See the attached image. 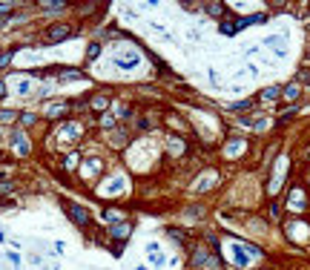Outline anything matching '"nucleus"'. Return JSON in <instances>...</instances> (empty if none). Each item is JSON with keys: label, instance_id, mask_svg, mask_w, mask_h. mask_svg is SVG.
Segmentation results:
<instances>
[{"label": "nucleus", "instance_id": "nucleus-1", "mask_svg": "<svg viewBox=\"0 0 310 270\" xmlns=\"http://www.w3.org/2000/svg\"><path fill=\"white\" fill-rule=\"evenodd\" d=\"M192 265H195V268H207V270H218V259L198 247V250L192 253Z\"/></svg>", "mask_w": 310, "mask_h": 270}, {"label": "nucleus", "instance_id": "nucleus-2", "mask_svg": "<svg viewBox=\"0 0 310 270\" xmlns=\"http://www.w3.org/2000/svg\"><path fill=\"white\" fill-rule=\"evenodd\" d=\"M66 210H69V216L75 218V224H89V213L84 210V207H78V204H66Z\"/></svg>", "mask_w": 310, "mask_h": 270}, {"label": "nucleus", "instance_id": "nucleus-3", "mask_svg": "<svg viewBox=\"0 0 310 270\" xmlns=\"http://www.w3.org/2000/svg\"><path fill=\"white\" fill-rule=\"evenodd\" d=\"M46 35H49V37H46L49 43H58V40H63V37H69V29H66V26H52Z\"/></svg>", "mask_w": 310, "mask_h": 270}, {"label": "nucleus", "instance_id": "nucleus-4", "mask_svg": "<svg viewBox=\"0 0 310 270\" xmlns=\"http://www.w3.org/2000/svg\"><path fill=\"white\" fill-rule=\"evenodd\" d=\"M279 95H281V90H279V87H267V90L261 92V101H276Z\"/></svg>", "mask_w": 310, "mask_h": 270}, {"label": "nucleus", "instance_id": "nucleus-5", "mask_svg": "<svg viewBox=\"0 0 310 270\" xmlns=\"http://www.w3.org/2000/svg\"><path fill=\"white\" fill-rule=\"evenodd\" d=\"M135 63H138V55H135V52H132V55H121V58H118V66H135Z\"/></svg>", "mask_w": 310, "mask_h": 270}, {"label": "nucleus", "instance_id": "nucleus-6", "mask_svg": "<svg viewBox=\"0 0 310 270\" xmlns=\"http://www.w3.org/2000/svg\"><path fill=\"white\" fill-rule=\"evenodd\" d=\"M92 107L98 109V112H101V109H106V107H109V98H106V95H98V98L92 101Z\"/></svg>", "mask_w": 310, "mask_h": 270}, {"label": "nucleus", "instance_id": "nucleus-7", "mask_svg": "<svg viewBox=\"0 0 310 270\" xmlns=\"http://www.w3.org/2000/svg\"><path fill=\"white\" fill-rule=\"evenodd\" d=\"M284 98H287V101H296V98H299V87H296V84H290V87L284 90Z\"/></svg>", "mask_w": 310, "mask_h": 270}, {"label": "nucleus", "instance_id": "nucleus-8", "mask_svg": "<svg viewBox=\"0 0 310 270\" xmlns=\"http://www.w3.org/2000/svg\"><path fill=\"white\" fill-rule=\"evenodd\" d=\"M40 9H46V12H58V9H63V3H40Z\"/></svg>", "mask_w": 310, "mask_h": 270}, {"label": "nucleus", "instance_id": "nucleus-9", "mask_svg": "<svg viewBox=\"0 0 310 270\" xmlns=\"http://www.w3.org/2000/svg\"><path fill=\"white\" fill-rule=\"evenodd\" d=\"M15 147H20L17 152H26V138L23 135H15Z\"/></svg>", "mask_w": 310, "mask_h": 270}, {"label": "nucleus", "instance_id": "nucleus-10", "mask_svg": "<svg viewBox=\"0 0 310 270\" xmlns=\"http://www.w3.org/2000/svg\"><path fill=\"white\" fill-rule=\"evenodd\" d=\"M15 118H17L15 112H0V124H12Z\"/></svg>", "mask_w": 310, "mask_h": 270}, {"label": "nucleus", "instance_id": "nucleus-11", "mask_svg": "<svg viewBox=\"0 0 310 270\" xmlns=\"http://www.w3.org/2000/svg\"><path fill=\"white\" fill-rule=\"evenodd\" d=\"M221 9H224L221 3H210V6H207V12H210V15H221Z\"/></svg>", "mask_w": 310, "mask_h": 270}, {"label": "nucleus", "instance_id": "nucleus-12", "mask_svg": "<svg viewBox=\"0 0 310 270\" xmlns=\"http://www.w3.org/2000/svg\"><path fill=\"white\" fill-rule=\"evenodd\" d=\"M63 78H69V81H78V78H81V72H75V69H66V72H63Z\"/></svg>", "mask_w": 310, "mask_h": 270}, {"label": "nucleus", "instance_id": "nucleus-13", "mask_svg": "<svg viewBox=\"0 0 310 270\" xmlns=\"http://www.w3.org/2000/svg\"><path fill=\"white\" fill-rule=\"evenodd\" d=\"M299 81H302V84H308V87H310V69H302V72H299Z\"/></svg>", "mask_w": 310, "mask_h": 270}, {"label": "nucleus", "instance_id": "nucleus-14", "mask_svg": "<svg viewBox=\"0 0 310 270\" xmlns=\"http://www.w3.org/2000/svg\"><path fill=\"white\" fill-rule=\"evenodd\" d=\"M121 218H124V216H121V213H106V221H121Z\"/></svg>", "mask_w": 310, "mask_h": 270}, {"label": "nucleus", "instance_id": "nucleus-15", "mask_svg": "<svg viewBox=\"0 0 310 270\" xmlns=\"http://www.w3.org/2000/svg\"><path fill=\"white\" fill-rule=\"evenodd\" d=\"M129 233V224H121V227H115V236H126Z\"/></svg>", "mask_w": 310, "mask_h": 270}, {"label": "nucleus", "instance_id": "nucleus-16", "mask_svg": "<svg viewBox=\"0 0 310 270\" xmlns=\"http://www.w3.org/2000/svg\"><path fill=\"white\" fill-rule=\"evenodd\" d=\"M98 52H101V46H98V43H92V46H89V58H98Z\"/></svg>", "mask_w": 310, "mask_h": 270}, {"label": "nucleus", "instance_id": "nucleus-17", "mask_svg": "<svg viewBox=\"0 0 310 270\" xmlns=\"http://www.w3.org/2000/svg\"><path fill=\"white\" fill-rule=\"evenodd\" d=\"M170 147H172L175 152H181V150H184V144H181V141H170Z\"/></svg>", "mask_w": 310, "mask_h": 270}, {"label": "nucleus", "instance_id": "nucleus-18", "mask_svg": "<svg viewBox=\"0 0 310 270\" xmlns=\"http://www.w3.org/2000/svg\"><path fill=\"white\" fill-rule=\"evenodd\" d=\"M103 126H106V129H109V126H115V118H112V115H106V118H103Z\"/></svg>", "mask_w": 310, "mask_h": 270}, {"label": "nucleus", "instance_id": "nucleus-19", "mask_svg": "<svg viewBox=\"0 0 310 270\" xmlns=\"http://www.w3.org/2000/svg\"><path fill=\"white\" fill-rule=\"evenodd\" d=\"M3 95H6V87H3V84H0V98H3Z\"/></svg>", "mask_w": 310, "mask_h": 270}]
</instances>
